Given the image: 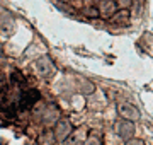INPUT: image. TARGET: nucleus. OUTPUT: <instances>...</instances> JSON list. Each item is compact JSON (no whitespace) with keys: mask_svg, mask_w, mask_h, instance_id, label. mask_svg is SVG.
Listing matches in <instances>:
<instances>
[{"mask_svg":"<svg viewBox=\"0 0 153 145\" xmlns=\"http://www.w3.org/2000/svg\"><path fill=\"white\" fill-rule=\"evenodd\" d=\"M65 128H68V123L66 121H63V123L58 125V128H56V138L58 140H63L66 135H68V130H65Z\"/></svg>","mask_w":153,"mask_h":145,"instance_id":"nucleus-2","label":"nucleus"},{"mask_svg":"<svg viewBox=\"0 0 153 145\" xmlns=\"http://www.w3.org/2000/svg\"><path fill=\"white\" fill-rule=\"evenodd\" d=\"M38 99H39L38 90H34V89L22 90L21 97H19V101H17V108H19V109H27V108H31Z\"/></svg>","mask_w":153,"mask_h":145,"instance_id":"nucleus-1","label":"nucleus"}]
</instances>
